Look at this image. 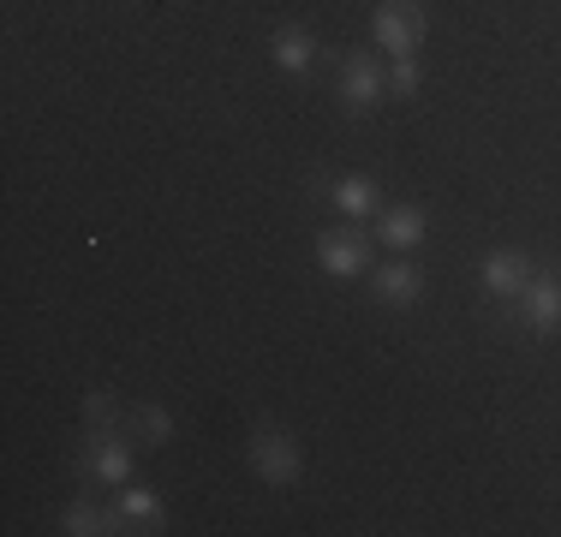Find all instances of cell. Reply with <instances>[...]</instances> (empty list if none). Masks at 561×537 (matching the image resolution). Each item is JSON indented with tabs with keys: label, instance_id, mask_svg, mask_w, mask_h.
Instances as JSON below:
<instances>
[{
	"label": "cell",
	"instance_id": "obj_1",
	"mask_svg": "<svg viewBox=\"0 0 561 537\" xmlns=\"http://www.w3.org/2000/svg\"><path fill=\"white\" fill-rule=\"evenodd\" d=\"M424 31H431V19H424V0H382L377 19H370V43L382 54H419Z\"/></svg>",
	"mask_w": 561,
	"mask_h": 537
},
{
	"label": "cell",
	"instance_id": "obj_2",
	"mask_svg": "<svg viewBox=\"0 0 561 537\" xmlns=\"http://www.w3.org/2000/svg\"><path fill=\"white\" fill-rule=\"evenodd\" d=\"M251 466H257V478L275 483V490H293V483H299V472H305L299 442H293L280 424H263L257 436H251Z\"/></svg>",
	"mask_w": 561,
	"mask_h": 537
},
{
	"label": "cell",
	"instance_id": "obj_3",
	"mask_svg": "<svg viewBox=\"0 0 561 537\" xmlns=\"http://www.w3.org/2000/svg\"><path fill=\"white\" fill-rule=\"evenodd\" d=\"M370 245H377V239L358 233V227H329V233L317 239V263L335 281H358V275H370Z\"/></svg>",
	"mask_w": 561,
	"mask_h": 537
},
{
	"label": "cell",
	"instance_id": "obj_4",
	"mask_svg": "<svg viewBox=\"0 0 561 537\" xmlns=\"http://www.w3.org/2000/svg\"><path fill=\"white\" fill-rule=\"evenodd\" d=\"M382 90H389V78L377 72V60H370V54H346V66H341V107L346 114L353 119L377 114Z\"/></svg>",
	"mask_w": 561,
	"mask_h": 537
},
{
	"label": "cell",
	"instance_id": "obj_5",
	"mask_svg": "<svg viewBox=\"0 0 561 537\" xmlns=\"http://www.w3.org/2000/svg\"><path fill=\"white\" fill-rule=\"evenodd\" d=\"M514 305H519V317H526L531 334H556L561 329V275H531Z\"/></svg>",
	"mask_w": 561,
	"mask_h": 537
},
{
	"label": "cell",
	"instance_id": "obj_6",
	"mask_svg": "<svg viewBox=\"0 0 561 537\" xmlns=\"http://www.w3.org/2000/svg\"><path fill=\"white\" fill-rule=\"evenodd\" d=\"M531 275H538V268H531V258H526V251H514V245H502V251H490V258H484V293H490V299H519Z\"/></svg>",
	"mask_w": 561,
	"mask_h": 537
},
{
	"label": "cell",
	"instance_id": "obj_7",
	"mask_svg": "<svg viewBox=\"0 0 561 537\" xmlns=\"http://www.w3.org/2000/svg\"><path fill=\"white\" fill-rule=\"evenodd\" d=\"M370 293H377L389 311H412V305L424 299V268H412V263H382L377 275H370Z\"/></svg>",
	"mask_w": 561,
	"mask_h": 537
},
{
	"label": "cell",
	"instance_id": "obj_8",
	"mask_svg": "<svg viewBox=\"0 0 561 537\" xmlns=\"http://www.w3.org/2000/svg\"><path fill=\"white\" fill-rule=\"evenodd\" d=\"M329 204H335L346 221H370V215L382 209V185L370 180V173H341V180L329 185Z\"/></svg>",
	"mask_w": 561,
	"mask_h": 537
},
{
	"label": "cell",
	"instance_id": "obj_9",
	"mask_svg": "<svg viewBox=\"0 0 561 537\" xmlns=\"http://www.w3.org/2000/svg\"><path fill=\"white\" fill-rule=\"evenodd\" d=\"M424 233H431V215L419 204H394V209H382V221H377V239L389 251H419Z\"/></svg>",
	"mask_w": 561,
	"mask_h": 537
},
{
	"label": "cell",
	"instance_id": "obj_10",
	"mask_svg": "<svg viewBox=\"0 0 561 537\" xmlns=\"http://www.w3.org/2000/svg\"><path fill=\"white\" fill-rule=\"evenodd\" d=\"M84 472L102 478V483H131V448L114 430H96V436H90V454H84Z\"/></svg>",
	"mask_w": 561,
	"mask_h": 537
},
{
	"label": "cell",
	"instance_id": "obj_11",
	"mask_svg": "<svg viewBox=\"0 0 561 537\" xmlns=\"http://www.w3.org/2000/svg\"><path fill=\"white\" fill-rule=\"evenodd\" d=\"M317 54H323V48H317V36L305 31V24H280V31L270 36V60L280 66V72H293V78L311 72Z\"/></svg>",
	"mask_w": 561,
	"mask_h": 537
},
{
	"label": "cell",
	"instance_id": "obj_12",
	"mask_svg": "<svg viewBox=\"0 0 561 537\" xmlns=\"http://www.w3.org/2000/svg\"><path fill=\"white\" fill-rule=\"evenodd\" d=\"M119 519H126V532H162L168 526V507L156 490H138V483H119Z\"/></svg>",
	"mask_w": 561,
	"mask_h": 537
},
{
	"label": "cell",
	"instance_id": "obj_13",
	"mask_svg": "<svg viewBox=\"0 0 561 537\" xmlns=\"http://www.w3.org/2000/svg\"><path fill=\"white\" fill-rule=\"evenodd\" d=\"M60 532L66 537H108V532H126V519H119V507L102 514V507H90V502H72L66 519H60Z\"/></svg>",
	"mask_w": 561,
	"mask_h": 537
},
{
	"label": "cell",
	"instance_id": "obj_14",
	"mask_svg": "<svg viewBox=\"0 0 561 537\" xmlns=\"http://www.w3.org/2000/svg\"><path fill=\"white\" fill-rule=\"evenodd\" d=\"M168 436H173V412L168 407H144L138 412V442L144 448H162Z\"/></svg>",
	"mask_w": 561,
	"mask_h": 537
},
{
	"label": "cell",
	"instance_id": "obj_15",
	"mask_svg": "<svg viewBox=\"0 0 561 537\" xmlns=\"http://www.w3.org/2000/svg\"><path fill=\"white\" fill-rule=\"evenodd\" d=\"M419 84H424V60L419 54H400L394 72H389V90L394 96H419Z\"/></svg>",
	"mask_w": 561,
	"mask_h": 537
},
{
	"label": "cell",
	"instance_id": "obj_16",
	"mask_svg": "<svg viewBox=\"0 0 561 537\" xmlns=\"http://www.w3.org/2000/svg\"><path fill=\"white\" fill-rule=\"evenodd\" d=\"M114 419H119V412H114V400H108V395H90V400H84V424H90V436H96V430H114Z\"/></svg>",
	"mask_w": 561,
	"mask_h": 537
}]
</instances>
